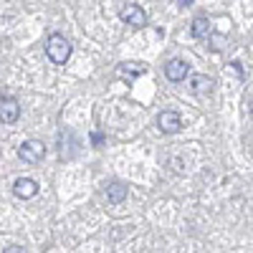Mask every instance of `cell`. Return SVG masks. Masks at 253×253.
<instances>
[{
  "label": "cell",
  "instance_id": "obj_3",
  "mask_svg": "<svg viewBox=\"0 0 253 253\" xmlns=\"http://www.w3.org/2000/svg\"><path fill=\"white\" fill-rule=\"evenodd\" d=\"M119 18L124 20L126 26H134V28L147 26V15H144V10H142L137 3H126V5L119 10Z\"/></svg>",
  "mask_w": 253,
  "mask_h": 253
},
{
  "label": "cell",
  "instance_id": "obj_4",
  "mask_svg": "<svg viewBox=\"0 0 253 253\" xmlns=\"http://www.w3.org/2000/svg\"><path fill=\"white\" fill-rule=\"evenodd\" d=\"M157 126H160V129H162L165 134H175V132H180L182 119H180V114H177V112L167 109V112H160V117H157Z\"/></svg>",
  "mask_w": 253,
  "mask_h": 253
},
{
  "label": "cell",
  "instance_id": "obj_7",
  "mask_svg": "<svg viewBox=\"0 0 253 253\" xmlns=\"http://www.w3.org/2000/svg\"><path fill=\"white\" fill-rule=\"evenodd\" d=\"M13 193H15L18 198L28 200V198H33V195L38 193V182L31 180V177H20V180H15V185H13Z\"/></svg>",
  "mask_w": 253,
  "mask_h": 253
},
{
  "label": "cell",
  "instance_id": "obj_2",
  "mask_svg": "<svg viewBox=\"0 0 253 253\" xmlns=\"http://www.w3.org/2000/svg\"><path fill=\"white\" fill-rule=\"evenodd\" d=\"M43 155H46V144L38 142V139H28V142H23V144L18 147V157L23 160V162H31V165L41 162V160H43Z\"/></svg>",
  "mask_w": 253,
  "mask_h": 253
},
{
  "label": "cell",
  "instance_id": "obj_8",
  "mask_svg": "<svg viewBox=\"0 0 253 253\" xmlns=\"http://www.w3.org/2000/svg\"><path fill=\"white\" fill-rule=\"evenodd\" d=\"M187 89L193 91V94H208L210 89H213V79H208V76H203V74H195L193 79H190Z\"/></svg>",
  "mask_w": 253,
  "mask_h": 253
},
{
  "label": "cell",
  "instance_id": "obj_10",
  "mask_svg": "<svg viewBox=\"0 0 253 253\" xmlns=\"http://www.w3.org/2000/svg\"><path fill=\"white\" fill-rule=\"evenodd\" d=\"M210 31H213V28H210V20L208 18H195L193 20V36L195 38H205Z\"/></svg>",
  "mask_w": 253,
  "mask_h": 253
},
{
  "label": "cell",
  "instance_id": "obj_5",
  "mask_svg": "<svg viewBox=\"0 0 253 253\" xmlns=\"http://www.w3.org/2000/svg\"><path fill=\"white\" fill-rule=\"evenodd\" d=\"M20 117V107H18V101L15 99H0V122H5V124H13L18 122Z\"/></svg>",
  "mask_w": 253,
  "mask_h": 253
},
{
  "label": "cell",
  "instance_id": "obj_11",
  "mask_svg": "<svg viewBox=\"0 0 253 253\" xmlns=\"http://www.w3.org/2000/svg\"><path fill=\"white\" fill-rule=\"evenodd\" d=\"M142 71H144V69L139 66V63H124V66L119 69V74H122V76H129V79H134V76H139Z\"/></svg>",
  "mask_w": 253,
  "mask_h": 253
},
{
  "label": "cell",
  "instance_id": "obj_1",
  "mask_svg": "<svg viewBox=\"0 0 253 253\" xmlns=\"http://www.w3.org/2000/svg\"><path fill=\"white\" fill-rule=\"evenodd\" d=\"M46 53H48V58H51L53 63H66L69 56H71V43H69L63 36L53 33V36L48 38V43H46Z\"/></svg>",
  "mask_w": 253,
  "mask_h": 253
},
{
  "label": "cell",
  "instance_id": "obj_12",
  "mask_svg": "<svg viewBox=\"0 0 253 253\" xmlns=\"http://www.w3.org/2000/svg\"><path fill=\"white\" fill-rule=\"evenodd\" d=\"M5 253H26V248H20V246H10V248H5Z\"/></svg>",
  "mask_w": 253,
  "mask_h": 253
},
{
  "label": "cell",
  "instance_id": "obj_9",
  "mask_svg": "<svg viewBox=\"0 0 253 253\" xmlns=\"http://www.w3.org/2000/svg\"><path fill=\"white\" fill-rule=\"evenodd\" d=\"M124 198H126V187H124L122 182H112V185L107 187V200H109V203L117 205V203H122Z\"/></svg>",
  "mask_w": 253,
  "mask_h": 253
},
{
  "label": "cell",
  "instance_id": "obj_6",
  "mask_svg": "<svg viewBox=\"0 0 253 253\" xmlns=\"http://www.w3.org/2000/svg\"><path fill=\"white\" fill-rule=\"evenodd\" d=\"M165 76L170 79L172 84L182 81L187 76V63L182 58H172V61H167V66H165Z\"/></svg>",
  "mask_w": 253,
  "mask_h": 253
}]
</instances>
